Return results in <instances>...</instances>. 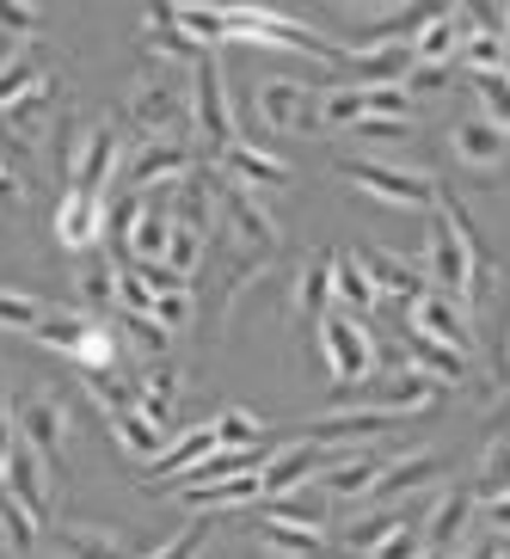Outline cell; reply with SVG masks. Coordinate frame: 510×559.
<instances>
[{
  "label": "cell",
  "instance_id": "cell-1",
  "mask_svg": "<svg viewBox=\"0 0 510 559\" xmlns=\"http://www.w3.org/2000/svg\"><path fill=\"white\" fill-rule=\"evenodd\" d=\"M418 271H425V283L437 289L443 301H455L461 313L474 308V296H486V283H493V271L467 252V240L455 234V222H449L443 210H430V228H425V259H418Z\"/></svg>",
  "mask_w": 510,
  "mask_h": 559
},
{
  "label": "cell",
  "instance_id": "cell-14",
  "mask_svg": "<svg viewBox=\"0 0 510 559\" xmlns=\"http://www.w3.org/2000/svg\"><path fill=\"white\" fill-rule=\"evenodd\" d=\"M56 93H62V74H37L25 93H19L7 111H0V123H7V142H13V154H25V142H44V123H50V105H56Z\"/></svg>",
  "mask_w": 510,
  "mask_h": 559
},
{
  "label": "cell",
  "instance_id": "cell-38",
  "mask_svg": "<svg viewBox=\"0 0 510 559\" xmlns=\"http://www.w3.org/2000/svg\"><path fill=\"white\" fill-rule=\"evenodd\" d=\"M474 504H486V498H510V437H498L486 455H479V474H474Z\"/></svg>",
  "mask_w": 510,
  "mask_h": 559
},
{
  "label": "cell",
  "instance_id": "cell-39",
  "mask_svg": "<svg viewBox=\"0 0 510 559\" xmlns=\"http://www.w3.org/2000/svg\"><path fill=\"white\" fill-rule=\"evenodd\" d=\"M81 130H86V123H81L74 111H62V117H56V130H50V166H56V185H62V191L74 185V160H81Z\"/></svg>",
  "mask_w": 510,
  "mask_h": 559
},
{
  "label": "cell",
  "instance_id": "cell-7",
  "mask_svg": "<svg viewBox=\"0 0 510 559\" xmlns=\"http://www.w3.org/2000/svg\"><path fill=\"white\" fill-rule=\"evenodd\" d=\"M252 111L271 135H308L320 130V93L308 81H289V74H271V81L252 93Z\"/></svg>",
  "mask_w": 510,
  "mask_h": 559
},
{
  "label": "cell",
  "instance_id": "cell-43",
  "mask_svg": "<svg viewBox=\"0 0 510 559\" xmlns=\"http://www.w3.org/2000/svg\"><path fill=\"white\" fill-rule=\"evenodd\" d=\"M37 32H44V13H32V7H13V0H0V37H7V44H19V50H25Z\"/></svg>",
  "mask_w": 510,
  "mask_h": 559
},
{
  "label": "cell",
  "instance_id": "cell-13",
  "mask_svg": "<svg viewBox=\"0 0 510 559\" xmlns=\"http://www.w3.org/2000/svg\"><path fill=\"white\" fill-rule=\"evenodd\" d=\"M56 240H62L68 259H86V252L105 247V198H81V191H62L56 203Z\"/></svg>",
  "mask_w": 510,
  "mask_h": 559
},
{
  "label": "cell",
  "instance_id": "cell-48",
  "mask_svg": "<svg viewBox=\"0 0 510 559\" xmlns=\"http://www.w3.org/2000/svg\"><path fill=\"white\" fill-rule=\"evenodd\" d=\"M455 81V68H412L406 74V93H443Z\"/></svg>",
  "mask_w": 510,
  "mask_h": 559
},
{
  "label": "cell",
  "instance_id": "cell-28",
  "mask_svg": "<svg viewBox=\"0 0 510 559\" xmlns=\"http://www.w3.org/2000/svg\"><path fill=\"white\" fill-rule=\"evenodd\" d=\"M400 345H406V357H412V369H418V376L443 381V388H455V381L474 376V357H461V350H449V345H430V338H418L412 326L400 332Z\"/></svg>",
  "mask_w": 510,
  "mask_h": 559
},
{
  "label": "cell",
  "instance_id": "cell-20",
  "mask_svg": "<svg viewBox=\"0 0 510 559\" xmlns=\"http://www.w3.org/2000/svg\"><path fill=\"white\" fill-rule=\"evenodd\" d=\"M461 37H467V7H437L406 44L412 68H449V56H461Z\"/></svg>",
  "mask_w": 510,
  "mask_h": 559
},
{
  "label": "cell",
  "instance_id": "cell-24",
  "mask_svg": "<svg viewBox=\"0 0 510 559\" xmlns=\"http://www.w3.org/2000/svg\"><path fill=\"white\" fill-rule=\"evenodd\" d=\"M252 542L264 547L271 559H327L332 542L327 528H296V523H264V516H252Z\"/></svg>",
  "mask_w": 510,
  "mask_h": 559
},
{
  "label": "cell",
  "instance_id": "cell-33",
  "mask_svg": "<svg viewBox=\"0 0 510 559\" xmlns=\"http://www.w3.org/2000/svg\"><path fill=\"white\" fill-rule=\"evenodd\" d=\"M376 301L381 296L369 289L357 252H332V308H345V313H357V320H369V313H376Z\"/></svg>",
  "mask_w": 510,
  "mask_h": 559
},
{
  "label": "cell",
  "instance_id": "cell-22",
  "mask_svg": "<svg viewBox=\"0 0 510 559\" xmlns=\"http://www.w3.org/2000/svg\"><path fill=\"white\" fill-rule=\"evenodd\" d=\"M50 542L62 559H130V535L111 523H50Z\"/></svg>",
  "mask_w": 510,
  "mask_h": 559
},
{
  "label": "cell",
  "instance_id": "cell-26",
  "mask_svg": "<svg viewBox=\"0 0 510 559\" xmlns=\"http://www.w3.org/2000/svg\"><path fill=\"white\" fill-rule=\"evenodd\" d=\"M437 474H443V461H437V455H394V461L376 474V486H369V498H363V504L381 510V504L406 498L412 486H425V479H437Z\"/></svg>",
  "mask_w": 510,
  "mask_h": 559
},
{
  "label": "cell",
  "instance_id": "cell-31",
  "mask_svg": "<svg viewBox=\"0 0 510 559\" xmlns=\"http://www.w3.org/2000/svg\"><path fill=\"white\" fill-rule=\"evenodd\" d=\"M381 467H388V455H351V461H332L327 474H320V492H327V498H345V504H363Z\"/></svg>",
  "mask_w": 510,
  "mask_h": 559
},
{
  "label": "cell",
  "instance_id": "cell-45",
  "mask_svg": "<svg viewBox=\"0 0 510 559\" xmlns=\"http://www.w3.org/2000/svg\"><path fill=\"white\" fill-rule=\"evenodd\" d=\"M418 554H425V535H418V516H412V523H400L369 559H418Z\"/></svg>",
  "mask_w": 510,
  "mask_h": 559
},
{
  "label": "cell",
  "instance_id": "cell-29",
  "mask_svg": "<svg viewBox=\"0 0 510 559\" xmlns=\"http://www.w3.org/2000/svg\"><path fill=\"white\" fill-rule=\"evenodd\" d=\"M74 308L81 313H99V308H117V264L99 252L74 259Z\"/></svg>",
  "mask_w": 510,
  "mask_h": 559
},
{
  "label": "cell",
  "instance_id": "cell-9",
  "mask_svg": "<svg viewBox=\"0 0 510 559\" xmlns=\"http://www.w3.org/2000/svg\"><path fill=\"white\" fill-rule=\"evenodd\" d=\"M191 166H198V148H191L185 135H154V142H142V148H135V160L123 166V191L149 198V191L179 185Z\"/></svg>",
  "mask_w": 510,
  "mask_h": 559
},
{
  "label": "cell",
  "instance_id": "cell-21",
  "mask_svg": "<svg viewBox=\"0 0 510 559\" xmlns=\"http://www.w3.org/2000/svg\"><path fill=\"white\" fill-rule=\"evenodd\" d=\"M179 388L185 376L173 362H154V369H135L130 376V394H135V412L149 418L154 430H173V412H179Z\"/></svg>",
  "mask_w": 510,
  "mask_h": 559
},
{
  "label": "cell",
  "instance_id": "cell-19",
  "mask_svg": "<svg viewBox=\"0 0 510 559\" xmlns=\"http://www.w3.org/2000/svg\"><path fill=\"white\" fill-rule=\"evenodd\" d=\"M357 264H363V277H369V289H376V296H394V301H418L430 289L425 283V271H418V264L412 259H400V252H381V247H357Z\"/></svg>",
  "mask_w": 510,
  "mask_h": 559
},
{
  "label": "cell",
  "instance_id": "cell-44",
  "mask_svg": "<svg viewBox=\"0 0 510 559\" xmlns=\"http://www.w3.org/2000/svg\"><path fill=\"white\" fill-rule=\"evenodd\" d=\"M117 332H130V338H135L142 350H149L154 362H161L166 350H173V332H161L154 320H135V313H117Z\"/></svg>",
  "mask_w": 510,
  "mask_h": 559
},
{
  "label": "cell",
  "instance_id": "cell-23",
  "mask_svg": "<svg viewBox=\"0 0 510 559\" xmlns=\"http://www.w3.org/2000/svg\"><path fill=\"white\" fill-rule=\"evenodd\" d=\"M474 523V492L467 486H449L437 504H425V516H418V535H425V547H443V554H455L461 528Z\"/></svg>",
  "mask_w": 510,
  "mask_h": 559
},
{
  "label": "cell",
  "instance_id": "cell-5",
  "mask_svg": "<svg viewBox=\"0 0 510 559\" xmlns=\"http://www.w3.org/2000/svg\"><path fill=\"white\" fill-rule=\"evenodd\" d=\"M130 117L135 130H149V142L154 135H185L191 130V74L185 68H149L130 86Z\"/></svg>",
  "mask_w": 510,
  "mask_h": 559
},
{
  "label": "cell",
  "instance_id": "cell-54",
  "mask_svg": "<svg viewBox=\"0 0 510 559\" xmlns=\"http://www.w3.org/2000/svg\"><path fill=\"white\" fill-rule=\"evenodd\" d=\"M327 559H339V554H327Z\"/></svg>",
  "mask_w": 510,
  "mask_h": 559
},
{
  "label": "cell",
  "instance_id": "cell-51",
  "mask_svg": "<svg viewBox=\"0 0 510 559\" xmlns=\"http://www.w3.org/2000/svg\"><path fill=\"white\" fill-rule=\"evenodd\" d=\"M418 559H455V554H443V547H425V554H418Z\"/></svg>",
  "mask_w": 510,
  "mask_h": 559
},
{
  "label": "cell",
  "instance_id": "cell-49",
  "mask_svg": "<svg viewBox=\"0 0 510 559\" xmlns=\"http://www.w3.org/2000/svg\"><path fill=\"white\" fill-rule=\"evenodd\" d=\"M7 455H13V400H7V369H0V474H7Z\"/></svg>",
  "mask_w": 510,
  "mask_h": 559
},
{
  "label": "cell",
  "instance_id": "cell-10",
  "mask_svg": "<svg viewBox=\"0 0 510 559\" xmlns=\"http://www.w3.org/2000/svg\"><path fill=\"white\" fill-rule=\"evenodd\" d=\"M345 400H363L369 412H381V418H418V412H430L437 400H443V381H430V376H418V369H400V376H369L357 388V394H345Z\"/></svg>",
  "mask_w": 510,
  "mask_h": 559
},
{
  "label": "cell",
  "instance_id": "cell-41",
  "mask_svg": "<svg viewBox=\"0 0 510 559\" xmlns=\"http://www.w3.org/2000/svg\"><path fill=\"white\" fill-rule=\"evenodd\" d=\"M357 117H369L363 86H332V93H320V123H327V130H351Z\"/></svg>",
  "mask_w": 510,
  "mask_h": 559
},
{
  "label": "cell",
  "instance_id": "cell-11",
  "mask_svg": "<svg viewBox=\"0 0 510 559\" xmlns=\"http://www.w3.org/2000/svg\"><path fill=\"white\" fill-rule=\"evenodd\" d=\"M210 160H215V173H222V179L247 185V191H283V185L296 179V173H289V160H277L271 148L247 142V135H240V142H228L222 154H210Z\"/></svg>",
  "mask_w": 510,
  "mask_h": 559
},
{
  "label": "cell",
  "instance_id": "cell-40",
  "mask_svg": "<svg viewBox=\"0 0 510 559\" xmlns=\"http://www.w3.org/2000/svg\"><path fill=\"white\" fill-rule=\"evenodd\" d=\"M210 542H215V516H198V523H185L179 535H166V542L154 547V554H142V559H203Z\"/></svg>",
  "mask_w": 510,
  "mask_h": 559
},
{
  "label": "cell",
  "instance_id": "cell-16",
  "mask_svg": "<svg viewBox=\"0 0 510 559\" xmlns=\"http://www.w3.org/2000/svg\"><path fill=\"white\" fill-rule=\"evenodd\" d=\"M406 326L418 332V338H430V345H449V350H461V357H474V332H467V313H461L455 301H443L437 289H425V296L406 308Z\"/></svg>",
  "mask_w": 510,
  "mask_h": 559
},
{
  "label": "cell",
  "instance_id": "cell-53",
  "mask_svg": "<svg viewBox=\"0 0 510 559\" xmlns=\"http://www.w3.org/2000/svg\"><path fill=\"white\" fill-rule=\"evenodd\" d=\"M505 81H510V62H505Z\"/></svg>",
  "mask_w": 510,
  "mask_h": 559
},
{
  "label": "cell",
  "instance_id": "cell-27",
  "mask_svg": "<svg viewBox=\"0 0 510 559\" xmlns=\"http://www.w3.org/2000/svg\"><path fill=\"white\" fill-rule=\"evenodd\" d=\"M289 301H296V313L301 320H327V308H332V252H308L301 259V271H296V283H289Z\"/></svg>",
  "mask_w": 510,
  "mask_h": 559
},
{
  "label": "cell",
  "instance_id": "cell-47",
  "mask_svg": "<svg viewBox=\"0 0 510 559\" xmlns=\"http://www.w3.org/2000/svg\"><path fill=\"white\" fill-rule=\"evenodd\" d=\"M25 210V185H19V173L7 166V154H0V215H19Z\"/></svg>",
  "mask_w": 510,
  "mask_h": 559
},
{
  "label": "cell",
  "instance_id": "cell-6",
  "mask_svg": "<svg viewBox=\"0 0 510 559\" xmlns=\"http://www.w3.org/2000/svg\"><path fill=\"white\" fill-rule=\"evenodd\" d=\"M191 135H198L210 154H222L228 142H240V123H234V93H228V68L222 56H198L191 62Z\"/></svg>",
  "mask_w": 510,
  "mask_h": 559
},
{
  "label": "cell",
  "instance_id": "cell-17",
  "mask_svg": "<svg viewBox=\"0 0 510 559\" xmlns=\"http://www.w3.org/2000/svg\"><path fill=\"white\" fill-rule=\"evenodd\" d=\"M388 430H394V418H381V412H369V406H345V412H327V418H308L289 443L339 449V443H357V437H388Z\"/></svg>",
  "mask_w": 510,
  "mask_h": 559
},
{
  "label": "cell",
  "instance_id": "cell-52",
  "mask_svg": "<svg viewBox=\"0 0 510 559\" xmlns=\"http://www.w3.org/2000/svg\"><path fill=\"white\" fill-rule=\"evenodd\" d=\"M493 559H510V542H498V554Z\"/></svg>",
  "mask_w": 510,
  "mask_h": 559
},
{
  "label": "cell",
  "instance_id": "cell-42",
  "mask_svg": "<svg viewBox=\"0 0 510 559\" xmlns=\"http://www.w3.org/2000/svg\"><path fill=\"white\" fill-rule=\"evenodd\" d=\"M37 74H44V56H37V50L7 56V62H0V111H7V105H13L19 93H25V86L37 81Z\"/></svg>",
  "mask_w": 510,
  "mask_h": 559
},
{
  "label": "cell",
  "instance_id": "cell-25",
  "mask_svg": "<svg viewBox=\"0 0 510 559\" xmlns=\"http://www.w3.org/2000/svg\"><path fill=\"white\" fill-rule=\"evenodd\" d=\"M142 25H149V50L161 56V68H185V74H191V62H198V56H210L203 44H191V37H185V25H179V13H173V7H149V13H142Z\"/></svg>",
  "mask_w": 510,
  "mask_h": 559
},
{
  "label": "cell",
  "instance_id": "cell-46",
  "mask_svg": "<svg viewBox=\"0 0 510 559\" xmlns=\"http://www.w3.org/2000/svg\"><path fill=\"white\" fill-rule=\"evenodd\" d=\"M351 135H357V142H400V135H412V123H394V117H357Z\"/></svg>",
  "mask_w": 510,
  "mask_h": 559
},
{
  "label": "cell",
  "instance_id": "cell-34",
  "mask_svg": "<svg viewBox=\"0 0 510 559\" xmlns=\"http://www.w3.org/2000/svg\"><path fill=\"white\" fill-rule=\"evenodd\" d=\"M56 301H44L37 289H13V283H0V332H44L50 326Z\"/></svg>",
  "mask_w": 510,
  "mask_h": 559
},
{
  "label": "cell",
  "instance_id": "cell-35",
  "mask_svg": "<svg viewBox=\"0 0 510 559\" xmlns=\"http://www.w3.org/2000/svg\"><path fill=\"white\" fill-rule=\"evenodd\" d=\"M210 430H215V449H259V443H271V437H277V430L264 425L259 412H247V406L215 412Z\"/></svg>",
  "mask_w": 510,
  "mask_h": 559
},
{
  "label": "cell",
  "instance_id": "cell-32",
  "mask_svg": "<svg viewBox=\"0 0 510 559\" xmlns=\"http://www.w3.org/2000/svg\"><path fill=\"white\" fill-rule=\"evenodd\" d=\"M105 430H111V443L123 449L135 467H149V461L166 449V430H154L142 412H105Z\"/></svg>",
  "mask_w": 510,
  "mask_h": 559
},
{
  "label": "cell",
  "instance_id": "cell-18",
  "mask_svg": "<svg viewBox=\"0 0 510 559\" xmlns=\"http://www.w3.org/2000/svg\"><path fill=\"white\" fill-rule=\"evenodd\" d=\"M449 148H455L461 166H474V173H505L510 166V135L498 130L493 117H461L455 130H449Z\"/></svg>",
  "mask_w": 510,
  "mask_h": 559
},
{
  "label": "cell",
  "instance_id": "cell-50",
  "mask_svg": "<svg viewBox=\"0 0 510 559\" xmlns=\"http://www.w3.org/2000/svg\"><path fill=\"white\" fill-rule=\"evenodd\" d=\"M498 554V542H479V547H467V554H455V559H493Z\"/></svg>",
  "mask_w": 510,
  "mask_h": 559
},
{
  "label": "cell",
  "instance_id": "cell-15",
  "mask_svg": "<svg viewBox=\"0 0 510 559\" xmlns=\"http://www.w3.org/2000/svg\"><path fill=\"white\" fill-rule=\"evenodd\" d=\"M327 467H332V449H313V443H283V449H271V461L259 467V486H264V498H289L296 486L320 479Z\"/></svg>",
  "mask_w": 510,
  "mask_h": 559
},
{
  "label": "cell",
  "instance_id": "cell-30",
  "mask_svg": "<svg viewBox=\"0 0 510 559\" xmlns=\"http://www.w3.org/2000/svg\"><path fill=\"white\" fill-rule=\"evenodd\" d=\"M173 492H179V504L203 510V516H215V510H240V504H264V486H259V474L222 479V486H173Z\"/></svg>",
  "mask_w": 510,
  "mask_h": 559
},
{
  "label": "cell",
  "instance_id": "cell-4",
  "mask_svg": "<svg viewBox=\"0 0 510 559\" xmlns=\"http://www.w3.org/2000/svg\"><path fill=\"white\" fill-rule=\"evenodd\" d=\"M13 437L25 449H32L44 467H50L56 492L68 486V474H74V455H68V437H74V418H68V400L62 394H32L25 406H19V425Z\"/></svg>",
  "mask_w": 510,
  "mask_h": 559
},
{
  "label": "cell",
  "instance_id": "cell-37",
  "mask_svg": "<svg viewBox=\"0 0 510 559\" xmlns=\"http://www.w3.org/2000/svg\"><path fill=\"white\" fill-rule=\"evenodd\" d=\"M351 74H357V86H406L412 74V50L400 44V50H369V56H345Z\"/></svg>",
  "mask_w": 510,
  "mask_h": 559
},
{
  "label": "cell",
  "instance_id": "cell-3",
  "mask_svg": "<svg viewBox=\"0 0 510 559\" xmlns=\"http://www.w3.org/2000/svg\"><path fill=\"white\" fill-rule=\"evenodd\" d=\"M313 338H320V357H327L339 394H357L363 381L381 369V345H376V332H369V320H357L345 308H327V320L313 326Z\"/></svg>",
  "mask_w": 510,
  "mask_h": 559
},
{
  "label": "cell",
  "instance_id": "cell-2",
  "mask_svg": "<svg viewBox=\"0 0 510 559\" xmlns=\"http://www.w3.org/2000/svg\"><path fill=\"white\" fill-rule=\"evenodd\" d=\"M332 173L351 185V191H363V198L376 203H394V210H437V198H443V179L437 173H425V166H394V160H363V154H345V160H332Z\"/></svg>",
  "mask_w": 510,
  "mask_h": 559
},
{
  "label": "cell",
  "instance_id": "cell-36",
  "mask_svg": "<svg viewBox=\"0 0 510 559\" xmlns=\"http://www.w3.org/2000/svg\"><path fill=\"white\" fill-rule=\"evenodd\" d=\"M37 535H44V523H37L32 510H25L13 492H7V486H0V542H7V554L32 559L37 554Z\"/></svg>",
  "mask_w": 510,
  "mask_h": 559
},
{
  "label": "cell",
  "instance_id": "cell-8",
  "mask_svg": "<svg viewBox=\"0 0 510 559\" xmlns=\"http://www.w3.org/2000/svg\"><path fill=\"white\" fill-rule=\"evenodd\" d=\"M117 173H123V130H117V117H99V123L81 130V160H74V185H68V191H81V198H111Z\"/></svg>",
  "mask_w": 510,
  "mask_h": 559
},
{
  "label": "cell",
  "instance_id": "cell-12",
  "mask_svg": "<svg viewBox=\"0 0 510 559\" xmlns=\"http://www.w3.org/2000/svg\"><path fill=\"white\" fill-rule=\"evenodd\" d=\"M0 486H7V492H13L19 504L32 510V516H37L44 528L56 523V498H62V492H56L50 467H44V461H37L32 449L19 443V437H13V455H7V474H0Z\"/></svg>",
  "mask_w": 510,
  "mask_h": 559
}]
</instances>
